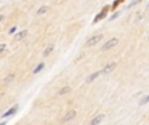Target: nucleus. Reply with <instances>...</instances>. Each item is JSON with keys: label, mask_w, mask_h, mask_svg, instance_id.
Returning a JSON list of instances; mask_svg holds the SVG:
<instances>
[{"label": "nucleus", "mask_w": 149, "mask_h": 125, "mask_svg": "<svg viewBox=\"0 0 149 125\" xmlns=\"http://www.w3.org/2000/svg\"><path fill=\"white\" fill-rule=\"evenodd\" d=\"M123 1H124V0H116V1H114V4H113V8H114V9H115V8L118 7V5L120 4V3H123Z\"/></svg>", "instance_id": "obj_16"}, {"label": "nucleus", "mask_w": 149, "mask_h": 125, "mask_svg": "<svg viewBox=\"0 0 149 125\" xmlns=\"http://www.w3.org/2000/svg\"><path fill=\"white\" fill-rule=\"evenodd\" d=\"M0 125H5V123H1V124H0Z\"/></svg>", "instance_id": "obj_20"}, {"label": "nucleus", "mask_w": 149, "mask_h": 125, "mask_svg": "<svg viewBox=\"0 0 149 125\" xmlns=\"http://www.w3.org/2000/svg\"><path fill=\"white\" fill-rule=\"evenodd\" d=\"M103 119H105V113H98V115H95L94 117L92 119V121H90L89 125H98Z\"/></svg>", "instance_id": "obj_6"}, {"label": "nucleus", "mask_w": 149, "mask_h": 125, "mask_svg": "<svg viewBox=\"0 0 149 125\" xmlns=\"http://www.w3.org/2000/svg\"><path fill=\"white\" fill-rule=\"evenodd\" d=\"M147 103H149V95H145V97L143 98L141 100H140V104H141V106L147 104Z\"/></svg>", "instance_id": "obj_15"}, {"label": "nucleus", "mask_w": 149, "mask_h": 125, "mask_svg": "<svg viewBox=\"0 0 149 125\" xmlns=\"http://www.w3.org/2000/svg\"><path fill=\"white\" fill-rule=\"evenodd\" d=\"M16 111H17V106H13L12 108H10V110H8L7 112L4 113V115H3V117H8V116H12V115H15L16 113Z\"/></svg>", "instance_id": "obj_8"}, {"label": "nucleus", "mask_w": 149, "mask_h": 125, "mask_svg": "<svg viewBox=\"0 0 149 125\" xmlns=\"http://www.w3.org/2000/svg\"><path fill=\"white\" fill-rule=\"evenodd\" d=\"M68 93H71V87L70 86H64V87H62V89L59 90L58 94L59 95H65V94H68Z\"/></svg>", "instance_id": "obj_10"}, {"label": "nucleus", "mask_w": 149, "mask_h": 125, "mask_svg": "<svg viewBox=\"0 0 149 125\" xmlns=\"http://www.w3.org/2000/svg\"><path fill=\"white\" fill-rule=\"evenodd\" d=\"M101 73H102V72H94V73H92V74H90V76L86 78V82H88V84L93 82L94 79H97L98 77H100V74H101Z\"/></svg>", "instance_id": "obj_7"}, {"label": "nucleus", "mask_w": 149, "mask_h": 125, "mask_svg": "<svg viewBox=\"0 0 149 125\" xmlns=\"http://www.w3.org/2000/svg\"><path fill=\"white\" fill-rule=\"evenodd\" d=\"M137 3H140V0H135L134 3H131V4H130V8L132 7V5H135V4H137Z\"/></svg>", "instance_id": "obj_19"}, {"label": "nucleus", "mask_w": 149, "mask_h": 125, "mask_svg": "<svg viewBox=\"0 0 149 125\" xmlns=\"http://www.w3.org/2000/svg\"><path fill=\"white\" fill-rule=\"evenodd\" d=\"M148 8H149V4H148Z\"/></svg>", "instance_id": "obj_21"}, {"label": "nucleus", "mask_w": 149, "mask_h": 125, "mask_svg": "<svg viewBox=\"0 0 149 125\" xmlns=\"http://www.w3.org/2000/svg\"><path fill=\"white\" fill-rule=\"evenodd\" d=\"M116 65H118V64H116L115 61H111V63H109V64H106L105 66H103V69L101 72H102L103 74H107V73H111V72L114 70V69L116 68Z\"/></svg>", "instance_id": "obj_3"}, {"label": "nucleus", "mask_w": 149, "mask_h": 125, "mask_svg": "<svg viewBox=\"0 0 149 125\" xmlns=\"http://www.w3.org/2000/svg\"><path fill=\"white\" fill-rule=\"evenodd\" d=\"M47 10H49V7H47V5H43V7L39 8L38 12H37V13H38V15H45V13H46Z\"/></svg>", "instance_id": "obj_14"}, {"label": "nucleus", "mask_w": 149, "mask_h": 125, "mask_svg": "<svg viewBox=\"0 0 149 125\" xmlns=\"http://www.w3.org/2000/svg\"><path fill=\"white\" fill-rule=\"evenodd\" d=\"M28 35V30H22V31H20V33L16 35V41H22L25 37Z\"/></svg>", "instance_id": "obj_9"}, {"label": "nucleus", "mask_w": 149, "mask_h": 125, "mask_svg": "<svg viewBox=\"0 0 149 125\" xmlns=\"http://www.w3.org/2000/svg\"><path fill=\"white\" fill-rule=\"evenodd\" d=\"M148 39H149V37H148Z\"/></svg>", "instance_id": "obj_22"}, {"label": "nucleus", "mask_w": 149, "mask_h": 125, "mask_svg": "<svg viewBox=\"0 0 149 125\" xmlns=\"http://www.w3.org/2000/svg\"><path fill=\"white\" fill-rule=\"evenodd\" d=\"M103 39V34H95V35H93L92 38H89L88 39V42H86V44L85 46L86 47H93L94 44H97L98 42H101Z\"/></svg>", "instance_id": "obj_1"}, {"label": "nucleus", "mask_w": 149, "mask_h": 125, "mask_svg": "<svg viewBox=\"0 0 149 125\" xmlns=\"http://www.w3.org/2000/svg\"><path fill=\"white\" fill-rule=\"evenodd\" d=\"M109 9H110V7H109V5H106L105 8H102V9H101V12L94 17V22H98V21H101L102 18H105V16L107 15Z\"/></svg>", "instance_id": "obj_4"}, {"label": "nucleus", "mask_w": 149, "mask_h": 125, "mask_svg": "<svg viewBox=\"0 0 149 125\" xmlns=\"http://www.w3.org/2000/svg\"><path fill=\"white\" fill-rule=\"evenodd\" d=\"M118 39L116 38H111V39H109L107 42H105V44H103L102 47H101V50L102 51H109V50H111L113 47H115L116 44H118Z\"/></svg>", "instance_id": "obj_2"}, {"label": "nucleus", "mask_w": 149, "mask_h": 125, "mask_svg": "<svg viewBox=\"0 0 149 125\" xmlns=\"http://www.w3.org/2000/svg\"><path fill=\"white\" fill-rule=\"evenodd\" d=\"M74 117H76V111H74V110H71V111H68V112L65 113L64 116H63L62 121H63V123H68V121L73 120Z\"/></svg>", "instance_id": "obj_5"}, {"label": "nucleus", "mask_w": 149, "mask_h": 125, "mask_svg": "<svg viewBox=\"0 0 149 125\" xmlns=\"http://www.w3.org/2000/svg\"><path fill=\"white\" fill-rule=\"evenodd\" d=\"M52 50H54V44H50V46L47 47L46 50H45L43 55H45V56H49V55H50V54H51V52H52Z\"/></svg>", "instance_id": "obj_13"}, {"label": "nucleus", "mask_w": 149, "mask_h": 125, "mask_svg": "<svg viewBox=\"0 0 149 125\" xmlns=\"http://www.w3.org/2000/svg\"><path fill=\"white\" fill-rule=\"evenodd\" d=\"M4 50H5V44L3 43L1 46H0V52H4Z\"/></svg>", "instance_id": "obj_18"}, {"label": "nucleus", "mask_w": 149, "mask_h": 125, "mask_svg": "<svg viewBox=\"0 0 149 125\" xmlns=\"http://www.w3.org/2000/svg\"><path fill=\"white\" fill-rule=\"evenodd\" d=\"M13 78H15V73H9V74H8V76L4 78V84H5V85H8L9 82H12V79H13Z\"/></svg>", "instance_id": "obj_11"}, {"label": "nucleus", "mask_w": 149, "mask_h": 125, "mask_svg": "<svg viewBox=\"0 0 149 125\" xmlns=\"http://www.w3.org/2000/svg\"><path fill=\"white\" fill-rule=\"evenodd\" d=\"M15 31H16V26H13V28H10V29H9V31H8V33H9V34H13Z\"/></svg>", "instance_id": "obj_17"}, {"label": "nucleus", "mask_w": 149, "mask_h": 125, "mask_svg": "<svg viewBox=\"0 0 149 125\" xmlns=\"http://www.w3.org/2000/svg\"><path fill=\"white\" fill-rule=\"evenodd\" d=\"M43 68H45V63H39L38 65H37V68H36V69H34V70H33V73H34V74L39 73V72H41V70H42V69H43Z\"/></svg>", "instance_id": "obj_12"}]
</instances>
